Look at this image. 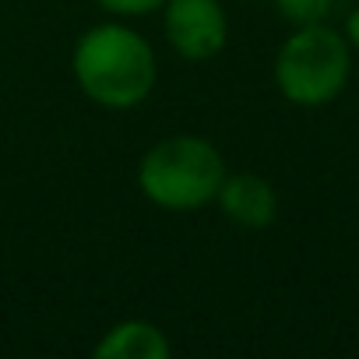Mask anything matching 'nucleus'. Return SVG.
<instances>
[{"instance_id":"1","label":"nucleus","mask_w":359,"mask_h":359,"mask_svg":"<svg viewBox=\"0 0 359 359\" xmlns=\"http://www.w3.org/2000/svg\"><path fill=\"white\" fill-rule=\"evenodd\" d=\"M155 71L151 46L123 25L88 29L74 46L78 88L106 109H130L144 102L155 88Z\"/></svg>"},{"instance_id":"2","label":"nucleus","mask_w":359,"mask_h":359,"mask_svg":"<svg viewBox=\"0 0 359 359\" xmlns=\"http://www.w3.org/2000/svg\"><path fill=\"white\" fill-rule=\"evenodd\" d=\"M226 180L219 148L194 134H176L148 148L137 165V184L148 201L169 212H187L215 201Z\"/></svg>"},{"instance_id":"3","label":"nucleus","mask_w":359,"mask_h":359,"mask_svg":"<svg viewBox=\"0 0 359 359\" xmlns=\"http://www.w3.org/2000/svg\"><path fill=\"white\" fill-rule=\"evenodd\" d=\"M348 67H352L348 43L334 29L313 22V25H299L282 43L275 57V81L289 102L324 106L345 88Z\"/></svg>"},{"instance_id":"4","label":"nucleus","mask_w":359,"mask_h":359,"mask_svg":"<svg viewBox=\"0 0 359 359\" xmlns=\"http://www.w3.org/2000/svg\"><path fill=\"white\" fill-rule=\"evenodd\" d=\"M165 39L187 60H212L226 46V11L219 0H165Z\"/></svg>"},{"instance_id":"5","label":"nucleus","mask_w":359,"mask_h":359,"mask_svg":"<svg viewBox=\"0 0 359 359\" xmlns=\"http://www.w3.org/2000/svg\"><path fill=\"white\" fill-rule=\"evenodd\" d=\"M215 201L222 205L226 219L243 226V229H268L275 222V215H278L275 187L268 184L264 176H254V172L226 176Z\"/></svg>"},{"instance_id":"6","label":"nucleus","mask_w":359,"mask_h":359,"mask_svg":"<svg viewBox=\"0 0 359 359\" xmlns=\"http://www.w3.org/2000/svg\"><path fill=\"white\" fill-rule=\"evenodd\" d=\"M172 352L169 338L148 320H123L102 334L95 345L99 359H165Z\"/></svg>"},{"instance_id":"7","label":"nucleus","mask_w":359,"mask_h":359,"mask_svg":"<svg viewBox=\"0 0 359 359\" xmlns=\"http://www.w3.org/2000/svg\"><path fill=\"white\" fill-rule=\"evenodd\" d=\"M275 4H278V11H282L289 22H296V25H313V22H324V18H327V11H331L334 0H275Z\"/></svg>"},{"instance_id":"8","label":"nucleus","mask_w":359,"mask_h":359,"mask_svg":"<svg viewBox=\"0 0 359 359\" xmlns=\"http://www.w3.org/2000/svg\"><path fill=\"white\" fill-rule=\"evenodd\" d=\"M99 8H106L109 15H148L155 8H162L165 0H95Z\"/></svg>"},{"instance_id":"9","label":"nucleus","mask_w":359,"mask_h":359,"mask_svg":"<svg viewBox=\"0 0 359 359\" xmlns=\"http://www.w3.org/2000/svg\"><path fill=\"white\" fill-rule=\"evenodd\" d=\"M348 39H352V46L359 50V11H352V18H348Z\"/></svg>"}]
</instances>
